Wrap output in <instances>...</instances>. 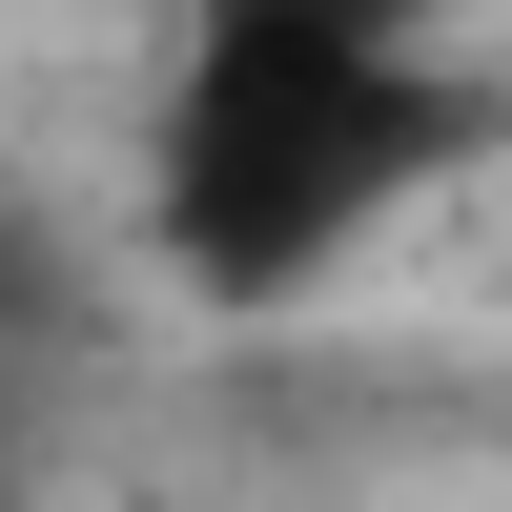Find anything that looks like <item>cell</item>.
<instances>
[{
	"label": "cell",
	"instance_id": "1",
	"mask_svg": "<svg viewBox=\"0 0 512 512\" xmlns=\"http://www.w3.org/2000/svg\"><path fill=\"white\" fill-rule=\"evenodd\" d=\"M431 185V82H410V41H328V21H267V0H226L205 21V62L164 82V246H185L205 287H287L328 267L349 226H390V205Z\"/></svg>",
	"mask_w": 512,
	"mask_h": 512
},
{
	"label": "cell",
	"instance_id": "2",
	"mask_svg": "<svg viewBox=\"0 0 512 512\" xmlns=\"http://www.w3.org/2000/svg\"><path fill=\"white\" fill-rule=\"evenodd\" d=\"M0 512H21V492H0Z\"/></svg>",
	"mask_w": 512,
	"mask_h": 512
}]
</instances>
